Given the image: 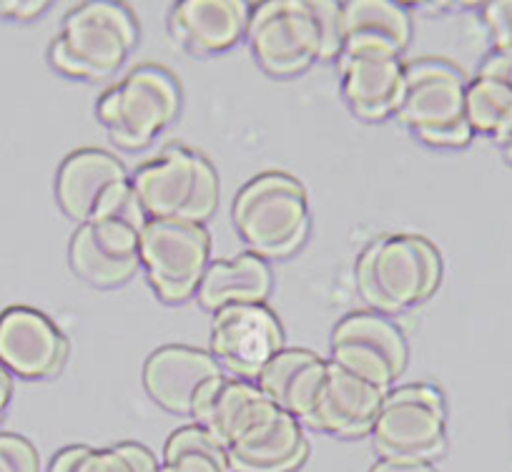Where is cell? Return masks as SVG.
I'll return each instance as SVG.
<instances>
[{
	"mask_svg": "<svg viewBox=\"0 0 512 472\" xmlns=\"http://www.w3.org/2000/svg\"><path fill=\"white\" fill-rule=\"evenodd\" d=\"M382 460L435 465L447 450V402L430 382H407L384 395L372 427Z\"/></svg>",
	"mask_w": 512,
	"mask_h": 472,
	"instance_id": "cell-7",
	"label": "cell"
},
{
	"mask_svg": "<svg viewBox=\"0 0 512 472\" xmlns=\"http://www.w3.org/2000/svg\"><path fill=\"white\" fill-rule=\"evenodd\" d=\"M410 360L405 332L387 314L349 312L334 324L329 362L349 375L390 392Z\"/></svg>",
	"mask_w": 512,
	"mask_h": 472,
	"instance_id": "cell-10",
	"label": "cell"
},
{
	"mask_svg": "<svg viewBox=\"0 0 512 472\" xmlns=\"http://www.w3.org/2000/svg\"><path fill=\"white\" fill-rule=\"evenodd\" d=\"M0 472H41L36 445L16 432H0Z\"/></svg>",
	"mask_w": 512,
	"mask_h": 472,
	"instance_id": "cell-28",
	"label": "cell"
},
{
	"mask_svg": "<svg viewBox=\"0 0 512 472\" xmlns=\"http://www.w3.org/2000/svg\"><path fill=\"white\" fill-rule=\"evenodd\" d=\"M272 289V264L251 252H241L234 257L211 259L196 289V302L214 314L234 304H267Z\"/></svg>",
	"mask_w": 512,
	"mask_h": 472,
	"instance_id": "cell-23",
	"label": "cell"
},
{
	"mask_svg": "<svg viewBox=\"0 0 512 472\" xmlns=\"http://www.w3.org/2000/svg\"><path fill=\"white\" fill-rule=\"evenodd\" d=\"M139 43V21L123 3H81L63 18L48 46V61L58 73L78 81L111 78Z\"/></svg>",
	"mask_w": 512,
	"mask_h": 472,
	"instance_id": "cell-3",
	"label": "cell"
},
{
	"mask_svg": "<svg viewBox=\"0 0 512 472\" xmlns=\"http://www.w3.org/2000/svg\"><path fill=\"white\" fill-rule=\"evenodd\" d=\"M68 360V337L41 309L16 304L0 312V365L21 380H51Z\"/></svg>",
	"mask_w": 512,
	"mask_h": 472,
	"instance_id": "cell-13",
	"label": "cell"
},
{
	"mask_svg": "<svg viewBox=\"0 0 512 472\" xmlns=\"http://www.w3.org/2000/svg\"><path fill=\"white\" fill-rule=\"evenodd\" d=\"M357 292L372 312L397 314L420 307L442 282V254L422 234H382L359 252Z\"/></svg>",
	"mask_w": 512,
	"mask_h": 472,
	"instance_id": "cell-1",
	"label": "cell"
},
{
	"mask_svg": "<svg viewBox=\"0 0 512 472\" xmlns=\"http://www.w3.org/2000/svg\"><path fill=\"white\" fill-rule=\"evenodd\" d=\"M367 472H440L435 465H415V462H397V460H382L379 457Z\"/></svg>",
	"mask_w": 512,
	"mask_h": 472,
	"instance_id": "cell-32",
	"label": "cell"
},
{
	"mask_svg": "<svg viewBox=\"0 0 512 472\" xmlns=\"http://www.w3.org/2000/svg\"><path fill=\"white\" fill-rule=\"evenodd\" d=\"M181 83L159 63H141L96 101V118L126 151L149 146L181 113Z\"/></svg>",
	"mask_w": 512,
	"mask_h": 472,
	"instance_id": "cell-6",
	"label": "cell"
},
{
	"mask_svg": "<svg viewBox=\"0 0 512 472\" xmlns=\"http://www.w3.org/2000/svg\"><path fill=\"white\" fill-rule=\"evenodd\" d=\"M11 395H13V375L6 370V367L0 365V420L6 415L8 405H11Z\"/></svg>",
	"mask_w": 512,
	"mask_h": 472,
	"instance_id": "cell-33",
	"label": "cell"
},
{
	"mask_svg": "<svg viewBox=\"0 0 512 472\" xmlns=\"http://www.w3.org/2000/svg\"><path fill=\"white\" fill-rule=\"evenodd\" d=\"M272 407L274 402L267 400L254 382L219 375L201 387L191 410V420L209 430L226 450Z\"/></svg>",
	"mask_w": 512,
	"mask_h": 472,
	"instance_id": "cell-20",
	"label": "cell"
},
{
	"mask_svg": "<svg viewBox=\"0 0 512 472\" xmlns=\"http://www.w3.org/2000/svg\"><path fill=\"white\" fill-rule=\"evenodd\" d=\"M329 360L304 347H284L254 382L267 400L307 425L327 380Z\"/></svg>",
	"mask_w": 512,
	"mask_h": 472,
	"instance_id": "cell-22",
	"label": "cell"
},
{
	"mask_svg": "<svg viewBox=\"0 0 512 472\" xmlns=\"http://www.w3.org/2000/svg\"><path fill=\"white\" fill-rule=\"evenodd\" d=\"M384 395H387L384 390L329 362L327 380H324L307 427L327 432L332 437H342V440L372 435Z\"/></svg>",
	"mask_w": 512,
	"mask_h": 472,
	"instance_id": "cell-19",
	"label": "cell"
},
{
	"mask_svg": "<svg viewBox=\"0 0 512 472\" xmlns=\"http://www.w3.org/2000/svg\"><path fill=\"white\" fill-rule=\"evenodd\" d=\"M131 179V171L106 149H76L56 171V201L63 214L78 224H88L101 209L113 186Z\"/></svg>",
	"mask_w": 512,
	"mask_h": 472,
	"instance_id": "cell-16",
	"label": "cell"
},
{
	"mask_svg": "<svg viewBox=\"0 0 512 472\" xmlns=\"http://www.w3.org/2000/svg\"><path fill=\"white\" fill-rule=\"evenodd\" d=\"M284 344V329L267 304H234L211 314L209 352L221 372L256 382Z\"/></svg>",
	"mask_w": 512,
	"mask_h": 472,
	"instance_id": "cell-11",
	"label": "cell"
},
{
	"mask_svg": "<svg viewBox=\"0 0 512 472\" xmlns=\"http://www.w3.org/2000/svg\"><path fill=\"white\" fill-rule=\"evenodd\" d=\"M159 472H231L224 445L201 425L179 427L169 435Z\"/></svg>",
	"mask_w": 512,
	"mask_h": 472,
	"instance_id": "cell-25",
	"label": "cell"
},
{
	"mask_svg": "<svg viewBox=\"0 0 512 472\" xmlns=\"http://www.w3.org/2000/svg\"><path fill=\"white\" fill-rule=\"evenodd\" d=\"M314 13L319 21V33H322V53L319 63L339 61L344 48V28H342V3H314Z\"/></svg>",
	"mask_w": 512,
	"mask_h": 472,
	"instance_id": "cell-27",
	"label": "cell"
},
{
	"mask_svg": "<svg viewBox=\"0 0 512 472\" xmlns=\"http://www.w3.org/2000/svg\"><path fill=\"white\" fill-rule=\"evenodd\" d=\"M161 460L141 442L108 447L68 445L53 455L48 472H159Z\"/></svg>",
	"mask_w": 512,
	"mask_h": 472,
	"instance_id": "cell-24",
	"label": "cell"
},
{
	"mask_svg": "<svg viewBox=\"0 0 512 472\" xmlns=\"http://www.w3.org/2000/svg\"><path fill=\"white\" fill-rule=\"evenodd\" d=\"M224 375L209 349L191 344H161L146 357L141 382L161 410L191 417L201 387Z\"/></svg>",
	"mask_w": 512,
	"mask_h": 472,
	"instance_id": "cell-14",
	"label": "cell"
},
{
	"mask_svg": "<svg viewBox=\"0 0 512 472\" xmlns=\"http://www.w3.org/2000/svg\"><path fill=\"white\" fill-rule=\"evenodd\" d=\"M470 78L445 58H415L405 63V93L397 121L432 149H465L475 131L465 116Z\"/></svg>",
	"mask_w": 512,
	"mask_h": 472,
	"instance_id": "cell-4",
	"label": "cell"
},
{
	"mask_svg": "<svg viewBox=\"0 0 512 472\" xmlns=\"http://www.w3.org/2000/svg\"><path fill=\"white\" fill-rule=\"evenodd\" d=\"M482 21L492 41V51L512 56V0H497L482 6Z\"/></svg>",
	"mask_w": 512,
	"mask_h": 472,
	"instance_id": "cell-29",
	"label": "cell"
},
{
	"mask_svg": "<svg viewBox=\"0 0 512 472\" xmlns=\"http://www.w3.org/2000/svg\"><path fill=\"white\" fill-rule=\"evenodd\" d=\"M492 141H495L497 149H500L502 159H505L507 164H512V121Z\"/></svg>",
	"mask_w": 512,
	"mask_h": 472,
	"instance_id": "cell-34",
	"label": "cell"
},
{
	"mask_svg": "<svg viewBox=\"0 0 512 472\" xmlns=\"http://www.w3.org/2000/svg\"><path fill=\"white\" fill-rule=\"evenodd\" d=\"M246 41L256 63L274 78H292L319 63V33L314 3L309 0H269L251 6Z\"/></svg>",
	"mask_w": 512,
	"mask_h": 472,
	"instance_id": "cell-9",
	"label": "cell"
},
{
	"mask_svg": "<svg viewBox=\"0 0 512 472\" xmlns=\"http://www.w3.org/2000/svg\"><path fill=\"white\" fill-rule=\"evenodd\" d=\"M342 56H397L412 41V18L405 6L390 0L342 3Z\"/></svg>",
	"mask_w": 512,
	"mask_h": 472,
	"instance_id": "cell-21",
	"label": "cell"
},
{
	"mask_svg": "<svg viewBox=\"0 0 512 472\" xmlns=\"http://www.w3.org/2000/svg\"><path fill=\"white\" fill-rule=\"evenodd\" d=\"M477 76L497 78V81L507 83V86L512 88V56H507V53L492 51L490 56L482 58L480 68H477Z\"/></svg>",
	"mask_w": 512,
	"mask_h": 472,
	"instance_id": "cell-30",
	"label": "cell"
},
{
	"mask_svg": "<svg viewBox=\"0 0 512 472\" xmlns=\"http://www.w3.org/2000/svg\"><path fill=\"white\" fill-rule=\"evenodd\" d=\"M251 6L244 0H184L169 13V33L194 56H216L246 38Z\"/></svg>",
	"mask_w": 512,
	"mask_h": 472,
	"instance_id": "cell-17",
	"label": "cell"
},
{
	"mask_svg": "<svg viewBox=\"0 0 512 472\" xmlns=\"http://www.w3.org/2000/svg\"><path fill=\"white\" fill-rule=\"evenodd\" d=\"M139 259L156 297L184 304L196 297L211 264V234L204 224L149 219L139 236Z\"/></svg>",
	"mask_w": 512,
	"mask_h": 472,
	"instance_id": "cell-8",
	"label": "cell"
},
{
	"mask_svg": "<svg viewBox=\"0 0 512 472\" xmlns=\"http://www.w3.org/2000/svg\"><path fill=\"white\" fill-rule=\"evenodd\" d=\"M231 472H297L309 457L302 422L277 405L226 447Z\"/></svg>",
	"mask_w": 512,
	"mask_h": 472,
	"instance_id": "cell-15",
	"label": "cell"
},
{
	"mask_svg": "<svg viewBox=\"0 0 512 472\" xmlns=\"http://www.w3.org/2000/svg\"><path fill=\"white\" fill-rule=\"evenodd\" d=\"M141 229V221L123 216L78 224L68 242L73 274L96 289H116L131 282L141 269Z\"/></svg>",
	"mask_w": 512,
	"mask_h": 472,
	"instance_id": "cell-12",
	"label": "cell"
},
{
	"mask_svg": "<svg viewBox=\"0 0 512 472\" xmlns=\"http://www.w3.org/2000/svg\"><path fill=\"white\" fill-rule=\"evenodd\" d=\"M48 8V3L43 0H28V3H0V16L6 18H18V21H28V18L41 16Z\"/></svg>",
	"mask_w": 512,
	"mask_h": 472,
	"instance_id": "cell-31",
	"label": "cell"
},
{
	"mask_svg": "<svg viewBox=\"0 0 512 472\" xmlns=\"http://www.w3.org/2000/svg\"><path fill=\"white\" fill-rule=\"evenodd\" d=\"M339 81L349 111L367 124L397 116L405 93V61L397 56H339Z\"/></svg>",
	"mask_w": 512,
	"mask_h": 472,
	"instance_id": "cell-18",
	"label": "cell"
},
{
	"mask_svg": "<svg viewBox=\"0 0 512 472\" xmlns=\"http://www.w3.org/2000/svg\"><path fill=\"white\" fill-rule=\"evenodd\" d=\"M236 234L246 252L269 264L297 254L312 231V209L302 181L287 171L251 176L231 206Z\"/></svg>",
	"mask_w": 512,
	"mask_h": 472,
	"instance_id": "cell-2",
	"label": "cell"
},
{
	"mask_svg": "<svg viewBox=\"0 0 512 472\" xmlns=\"http://www.w3.org/2000/svg\"><path fill=\"white\" fill-rule=\"evenodd\" d=\"M131 189L146 219L204 224L219 204V174L199 151L171 144L131 171Z\"/></svg>",
	"mask_w": 512,
	"mask_h": 472,
	"instance_id": "cell-5",
	"label": "cell"
},
{
	"mask_svg": "<svg viewBox=\"0 0 512 472\" xmlns=\"http://www.w3.org/2000/svg\"><path fill=\"white\" fill-rule=\"evenodd\" d=\"M465 116L475 134L495 139L512 121V88L497 78L477 76L467 81Z\"/></svg>",
	"mask_w": 512,
	"mask_h": 472,
	"instance_id": "cell-26",
	"label": "cell"
}]
</instances>
